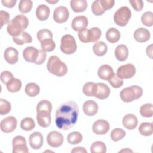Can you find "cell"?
Segmentation results:
<instances>
[{
    "instance_id": "obj_36",
    "label": "cell",
    "mask_w": 153,
    "mask_h": 153,
    "mask_svg": "<svg viewBox=\"0 0 153 153\" xmlns=\"http://www.w3.org/2000/svg\"><path fill=\"white\" fill-rule=\"evenodd\" d=\"M69 143L71 145H76L81 142L82 140V134L78 131H73L70 133L67 137Z\"/></svg>"
},
{
    "instance_id": "obj_14",
    "label": "cell",
    "mask_w": 153,
    "mask_h": 153,
    "mask_svg": "<svg viewBox=\"0 0 153 153\" xmlns=\"http://www.w3.org/2000/svg\"><path fill=\"white\" fill-rule=\"evenodd\" d=\"M39 54V50L34 47H27L23 51L24 59L29 63H35Z\"/></svg>"
},
{
    "instance_id": "obj_10",
    "label": "cell",
    "mask_w": 153,
    "mask_h": 153,
    "mask_svg": "<svg viewBox=\"0 0 153 153\" xmlns=\"http://www.w3.org/2000/svg\"><path fill=\"white\" fill-rule=\"evenodd\" d=\"M13 152H28L29 150L27 147L26 141L24 137L22 136H17L14 137L12 142Z\"/></svg>"
},
{
    "instance_id": "obj_18",
    "label": "cell",
    "mask_w": 153,
    "mask_h": 153,
    "mask_svg": "<svg viewBox=\"0 0 153 153\" xmlns=\"http://www.w3.org/2000/svg\"><path fill=\"white\" fill-rule=\"evenodd\" d=\"M123 126L128 130L134 129L138 123L137 117L131 114H128L124 116L122 120Z\"/></svg>"
},
{
    "instance_id": "obj_2",
    "label": "cell",
    "mask_w": 153,
    "mask_h": 153,
    "mask_svg": "<svg viewBox=\"0 0 153 153\" xmlns=\"http://www.w3.org/2000/svg\"><path fill=\"white\" fill-rule=\"evenodd\" d=\"M28 25V19L23 14H19L10 21L8 23L7 30L10 35L13 37L17 36L23 32V30L26 29Z\"/></svg>"
},
{
    "instance_id": "obj_43",
    "label": "cell",
    "mask_w": 153,
    "mask_h": 153,
    "mask_svg": "<svg viewBox=\"0 0 153 153\" xmlns=\"http://www.w3.org/2000/svg\"><path fill=\"white\" fill-rule=\"evenodd\" d=\"M11 104L5 99H0V114L1 115H6L11 111Z\"/></svg>"
},
{
    "instance_id": "obj_50",
    "label": "cell",
    "mask_w": 153,
    "mask_h": 153,
    "mask_svg": "<svg viewBox=\"0 0 153 153\" xmlns=\"http://www.w3.org/2000/svg\"><path fill=\"white\" fill-rule=\"evenodd\" d=\"M130 3L132 7L137 11H140L143 8V2L141 0H130Z\"/></svg>"
},
{
    "instance_id": "obj_41",
    "label": "cell",
    "mask_w": 153,
    "mask_h": 153,
    "mask_svg": "<svg viewBox=\"0 0 153 153\" xmlns=\"http://www.w3.org/2000/svg\"><path fill=\"white\" fill-rule=\"evenodd\" d=\"M141 22L146 26H152L153 25V13L151 11L144 13L141 17Z\"/></svg>"
},
{
    "instance_id": "obj_37",
    "label": "cell",
    "mask_w": 153,
    "mask_h": 153,
    "mask_svg": "<svg viewBox=\"0 0 153 153\" xmlns=\"http://www.w3.org/2000/svg\"><path fill=\"white\" fill-rule=\"evenodd\" d=\"M19 10L22 13H27L32 10V1L30 0H21L19 4Z\"/></svg>"
},
{
    "instance_id": "obj_49",
    "label": "cell",
    "mask_w": 153,
    "mask_h": 153,
    "mask_svg": "<svg viewBox=\"0 0 153 153\" xmlns=\"http://www.w3.org/2000/svg\"><path fill=\"white\" fill-rule=\"evenodd\" d=\"M99 2L105 11L112 8L115 4V1L114 0H99Z\"/></svg>"
},
{
    "instance_id": "obj_54",
    "label": "cell",
    "mask_w": 153,
    "mask_h": 153,
    "mask_svg": "<svg viewBox=\"0 0 153 153\" xmlns=\"http://www.w3.org/2000/svg\"><path fill=\"white\" fill-rule=\"evenodd\" d=\"M71 152H83V153H87V150L83 148V147H75L73 148V149L71 151Z\"/></svg>"
},
{
    "instance_id": "obj_34",
    "label": "cell",
    "mask_w": 153,
    "mask_h": 153,
    "mask_svg": "<svg viewBox=\"0 0 153 153\" xmlns=\"http://www.w3.org/2000/svg\"><path fill=\"white\" fill-rule=\"evenodd\" d=\"M90 151L92 153H105L106 152V145L101 141H96L90 146Z\"/></svg>"
},
{
    "instance_id": "obj_24",
    "label": "cell",
    "mask_w": 153,
    "mask_h": 153,
    "mask_svg": "<svg viewBox=\"0 0 153 153\" xmlns=\"http://www.w3.org/2000/svg\"><path fill=\"white\" fill-rule=\"evenodd\" d=\"M37 122L41 127L46 128L51 123V115L48 112H38L36 115Z\"/></svg>"
},
{
    "instance_id": "obj_9",
    "label": "cell",
    "mask_w": 153,
    "mask_h": 153,
    "mask_svg": "<svg viewBox=\"0 0 153 153\" xmlns=\"http://www.w3.org/2000/svg\"><path fill=\"white\" fill-rule=\"evenodd\" d=\"M17 124V119L13 116H9L4 118L0 123L1 130L6 133L13 132Z\"/></svg>"
},
{
    "instance_id": "obj_44",
    "label": "cell",
    "mask_w": 153,
    "mask_h": 153,
    "mask_svg": "<svg viewBox=\"0 0 153 153\" xmlns=\"http://www.w3.org/2000/svg\"><path fill=\"white\" fill-rule=\"evenodd\" d=\"M91 10L93 13L96 16H100L105 13V11L103 10L100 4L99 0L94 1L93 2L91 5Z\"/></svg>"
},
{
    "instance_id": "obj_33",
    "label": "cell",
    "mask_w": 153,
    "mask_h": 153,
    "mask_svg": "<svg viewBox=\"0 0 153 153\" xmlns=\"http://www.w3.org/2000/svg\"><path fill=\"white\" fill-rule=\"evenodd\" d=\"M139 131L140 134L145 136H151L152 134V123H142L139 127Z\"/></svg>"
},
{
    "instance_id": "obj_47",
    "label": "cell",
    "mask_w": 153,
    "mask_h": 153,
    "mask_svg": "<svg viewBox=\"0 0 153 153\" xmlns=\"http://www.w3.org/2000/svg\"><path fill=\"white\" fill-rule=\"evenodd\" d=\"M0 78L2 83L7 84L9 81H10L11 79L14 78V76L10 72L8 71H5L1 72Z\"/></svg>"
},
{
    "instance_id": "obj_25",
    "label": "cell",
    "mask_w": 153,
    "mask_h": 153,
    "mask_svg": "<svg viewBox=\"0 0 153 153\" xmlns=\"http://www.w3.org/2000/svg\"><path fill=\"white\" fill-rule=\"evenodd\" d=\"M70 5L72 10L75 13L83 12L87 7V2L85 0H71Z\"/></svg>"
},
{
    "instance_id": "obj_3",
    "label": "cell",
    "mask_w": 153,
    "mask_h": 153,
    "mask_svg": "<svg viewBox=\"0 0 153 153\" xmlns=\"http://www.w3.org/2000/svg\"><path fill=\"white\" fill-rule=\"evenodd\" d=\"M47 70L52 74L57 76H62L66 74L67 66L57 56H51L47 63Z\"/></svg>"
},
{
    "instance_id": "obj_39",
    "label": "cell",
    "mask_w": 153,
    "mask_h": 153,
    "mask_svg": "<svg viewBox=\"0 0 153 153\" xmlns=\"http://www.w3.org/2000/svg\"><path fill=\"white\" fill-rule=\"evenodd\" d=\"M41 47L42 50L45 52H50L54 50L56 44L53 39H45L41 42Z\"/></svg>"
},
{
    "instance_id": "obj_57",
    "label": "cell",
    "mask_w": 153,
    "mask_h": 153,
    "mask_svg": "<svg viewBox=\"0 0 153 153\" xmlns=\"http://www.w3.org/2000/svg\"><path fill=\"white\" fill-rule=\"evenodd\" d=\"M119 152H132V151L128 149V148H126V149H122L121 151H120Z\"/></svg>"
},
{
    "instance_id": "obj_30",
    "label": "cell",
    "mask_w": 153,
    "mask_h": 153,
    "mask_svg": "<svg viewBox=\"0 0 153 153\" xmlns=\"http://www.w3.org/2000/svg\"><path fill=\"white\" fill-rule=\"evenodd\" d=\"M102 35L101 30L98 27H92L88 30V42H96L100 38Z\"/></svg>"
},
{
    "instance_id": "obj_6",
    "label": "cell",
    "mask_w": 153,
    "mask_h": 153,
    "mask_svg": "<svg viewBox=\"0 0 153 153\" xmlns=\"http://www.w3.org/2000/svg\"><path fill=\"white\" fill-rule=\"evenodd\" d=\"M131 16V12L127 7H122L118 9L114 15V22L120 26H125Z\"/></svg>"
},
{
    "instance_id": "obj_46",
    "label": "cell",
    "mask_w": 153,
    "mask_h": 153,
    "mask_svg": "<svg viewBox=\"0 0 153 153\" xmlns=\"http://www.w3.org/2000/svg\"><path fill=\"white\" fill-rule=\"evenodd\" d=\"M95 83L93 82H86L83 87L82 91L84 94L87 96H93V90Z\"/></svg>"
},
{
    "instance_id": "obj_11",
    "label": "cell",
    "mask_w": 153,
    "mask_h": 153,
    "mask_svg": "<svg viewBox=\"0 0 153 153\" xmlns=\"http://www.w3.org/2000/svg\"><path fill=\"white\" fill-rule=\"evenodd\" d=\"M47 143L51 147L57 148L61 146L63 142V136L60 132L52 131L47 136Z\"/></svg>"
},
{
    "instance_id": "obj_52",
    "label": "cell",
    "mask_w": 153,
    "mask_h": 153,
    "mask_svg": "<svg viewBox=\"0 0 153 153\" xmlns=\"http://www.w3.org/2000/svg\"><path fill=\"white\" fill-rule=\"evenodd\" d=\"M47 54L42 50H39V54L36 62L35 63L36 65H41L46 60Z\"/></svg>"
},
{
    "instance_id": "obj_8",
    "label": "cell",
    "mask_w": 153,
    "mask_h": 153,
    "mask_svg": "<svg viewBox=\"0 0 153 153\" xmlns=\"http://www.w3.org/2000/svg\"><path fill=\"white\" fill-rule=\"evenodd\" d=\"M110 88L104 83H96L94 85L93 90V96L96 98L103 100L108 98L110 94Z\"/></svg>"
},
{
    "instance_id": "obj_13",
    "label": "cell",
    "mask_w": 153,
    "mask_h": 153,
    "mask_svg": "<svg viewBox=\"0 0 153 153\" xmlns=\"http://www.w3.org/2000/svg\"><path fill=\"white\" fill-rule=\"evenodd\" d=\"M109 123L103 119L96 121L92 127L93 131L97 135H103L106 134L109 130Z\"/></svg>"
},
{
    "instance_id": "obj_32",
    "label": "cell",
    "mask_w": 153,
    "mask_h": 153,
    "mask_svg": "<svg viewBox=\"0 0 153 153\" xmlns=\"http://www.w3.org/2000/svg\"><path fill=\"white\" fill-rule=\"evenodd\" d=\"M7 90L11 93L19 91L22 87V82L19 79L13 78L9 81L7 84Z\"/></svg>"
},
{
    "instance_id": "obj_7",
    "label": "cell",
    "mask_w": 153,
    "mask_h": 153,
    "mask_svg": "<svg viewBox=\"0 0 153 153\" xmlns=\"http://www.w3.org/2000/svg\"><path fill=\"white\" fill-rule=\"evenodd\" d=\"M136 74V68L131 63H127L120 66L117 71V76L121 79L132 78Z\"/></svg>"
},
{
    "instance_id": "obj_1",
    "label": "cell",
    "mask_w": 153,
    "mask_h": 153,
    "mask_svg": "<svg viewBox=\"0 0 153 153\" xmlns=\"http://www.w3.org/2000/svg\"><path fill=\"white\" fill-rule=\"evenodd\" d=\"M78 114L79 108L75 102L68 101L62 104L56 111V126L63 130H69L76 123Z\"/></svg>"
},
{
    "instance_id": "obj_31",
    "label": "cell",
    "mask_w": 153,
    "mask_h": 153,
    "mask_svg": "<svg viewBox=\"0 0 153 153\" xmlns=\"http://www.w3.org/2000/svg\"><path fill=\"white\" fill-rule=\"evenodd\" d=\"M52 105L48 100H42L40 101L36 106V112H48L51 114Z\"/></svg>"
},
{
    "instance_id": "obj_21",
    "label": "cell",
    "mask_w": 153,
    "mask_h": 153,
    "mask_svg": "<svg viewBox=\"0 0 153 153\" xmlns=\"http://www.w3.org/2000/svg\"><path fill=\"white\" fill-rule=\"evenodd\" d=\"M134 38L139 42H145L148 41L150 38L149 31L143 27L137 29L134 32Z\"/></svg>"
},
{
    "instance_id": "obj_27",
    "label": "cell",
    "mask_w": 153,
    "mask_h": 153,
    "mask_svg": "<svg viewBox=\"0 0 153 153\" xmlns=\"http://www.w3.org/2000/svg\"><path fill=\"white\" fill-rule=\"evenodd\" d=\"M120 32L114 27L109 29L106 33V38L110 43H115L120 39Z\"/></svg>"
},
{
    "instance_id": "obj_23",
    "label": "cell",
    "mask_w": 153,
    "mask_h": 153,
    "mask_svg": "<svg viewBox=\"0 0 153 153\" xmlns=\"http://www.w3.org/2000/svg\"><path fill=\"white\" fill-rule=\"evenodd\" d=\"M115 55L118 60L120 62L125 61L127 59L128 55V48L124 44L118 45L115 48Z\"/></svg>"
},
{
    "instance_id": "obj_53",
    "label": "cell",
    "mask_w": 153,
    "mask_h": 153,
    "mask_svg": "<svg viewBox=\"0 0 153 153\" xmlns=\"http://www.w3.org/2000/svg\"><path fill=\"white\" fill-rule=\"evenodd\" d=\"M2 4L7 8H13L16 4V0H2Z\"/></svg>"
},
{
    "instance_id": "obj_48",
    "label": "cell",
    "mask_w": 153,
    "mask_h": 153,
    "mask_svg": "<svg viewBox=\"0 0 153 153\" xmlns=\"http://www.w3.org/2000/svg\"><path fill=\"white\" fill-rule=\"evenodd\" d=\"M0 24H1V28L2 26L7 24L10 22V14L7 11L1 10L0 11Z\"/></svg>"
},
{
    "instance_id": "obj_15",
    "label": "cell",
    "mask_w": 153,
    "mask_h": 153,
    "mask_svg": "<svg viewBox=\"0 0 153 153\" xmlns=\"http://www.w3.org/2000/svg\"><path fill=\"white\" fill-rule=\"evenodd\" d=\"M29 142L32 148L34 149H39L43 145V136L40 132H33L29 136Z\"/></svg>"
},
{
    "instance_id": "obj_4",
    "label": "cell",
    "mask_w": 153,
    "mask_h": 153,
    "mask_svg": "<svg viewBox=\"0 0 153 153\" xmlns=\"http://www.w3.org/2000/svg\"><path fill=\"white\" fill-rule=\"evenodd\" d=\"M143 94L142 88L138 85H131L123 89L120 92V98L126 103L139 99Z\"/></svg>"
},
{
    "instance_id": "obj_17",
    "label": "cell",
    "mask_w": 153,
    "mask_h": 153,
    "mask_svg": "<svg viewBox=\"0 0 153 153\" xmlns=\"http://www.w3.org/2000/svg\"><path fill=\"white\" fill-rule=\"evenodd\" d=\"M19 52L17 50L13 47L7 48L4 51V56L6 62L10 64L13 65L18 61Z\"/></svg>"
},
{
    "instance_id": "obj_40",
    "label": "cell",
    "mask_w": 153,
    "mask_h": 153,
    "mask_svg": "<svg viewBox=\"0 0 153 153\" xmlns=\"http://www.w3.org/2000/svg\"><path fill=\"white\" fill-rule=\"evenodd\" d=\"M126 136V132L121 128H116L112 130L111 133V138L114 141L117 142L122 139Z\"/></svg>"
},
{
    "instance_id": "obj_29",
    "label": "cell",
    "mask_w": 153,
    "mask_h": 153,
    "mask_svg": "<svg viewBox=\"0 0 153 153\" xmlns=\"http://www.w3.org/2000/svg\"><path fill=\"white\" fill-rule=\"evenodd\" d=\"M25 91L29 96L35 97L39 93L40 88L38 84L34 82H30L26 84Z\"/></svg>"
},
{
    "instance_id": "obj_55",
    "label": "cell",
    "mask_w": 153,
    "mask_h": 153,
    "mask_svg": "<svg viewBox=\"0 0 153 153\" xmlns=\"http://www.w3.org/2000/svg\"><path fill=\"white\" fill-rule=\"evenodd\" d=\"M152 45L151 44L150 45L148 46L147 48H146V54L147 55L151 58V59H152Z\"/></svg>"
},
{
    "instance_id": "obj_42",
    "label": "cell",
    "mask_w": 153,
    "mask_h": 153,
    "mask_svg": "<svg viewBox=\"0 0 153 153\" xmlns=\"http://www.w3.org/2000/svg\"><path fill=\"white\" fill-rule=\"evenodd\" d=\"M37 38L40 41L42 42V41L45 39H53V34L51 32L46 29H43L39 30L37 32Z\"/></svg>"
},
{
    "instance_id": "obj_45",
    "label": "cell",
    "mask_w": 153,
    "mask_h": 153,
    "mask_svg": "<svg viewBox=\"0 0 153 153\" xmlns=\"http://www.w3.org/2000/svg\"><path fill=\"white\" fill-rule=\"evenodd\" d=\"M108 82L112 85V87L115 88L121 87L123 84V79L119 78L115 74H114V75L111 78V79L108 80Z\"/></svg>"
},
{
    "instance_id": "obj_35",
    "label": "cell",
    "mask_w": 153,
    "mask_h": 153,
    "mask_svg": "<svg viewBox=\"0 0 153 153\" xmlns=\"http://www.w3.org/2000/svg\"><path fill=\"white\" fill-rule=\"evenodd\" d=\"M35 127L34 120L30 117L23 118L20 122V127L22 130L25 131H30L33 129Z\"/></svg>"
},
{
    "instance_id": "obj_20",
    "label": "cell",
    "mask_w": 153,
    "mask_h": 153,
    "mask_svg": "<svg viewBox=\"0 0 153 153\" xmlns=\"http://www.w3.org/2000/svg\"><path fill=\"white\" fill-rule=\"evenodd\" d=\"M83 111L86 115L93 116L96 115L98 111V105L93 100L85 101L83 104Z\"/></svg>"
},
{
    "instance_id": "obj_38",
    "label": "cell",
    "mask_w": 153,
    "mask_h": 153,
    "mask_svg": "<svg viewBox=\"0 0 153 153\" xmlns=\"http://www.w3.org/2000/svg\"><path fill=\"white\" fill-rule=\"evenodd\" d=\"M140 113L143 117L149 118L153 115V106L151 103H146L140 108Z\"/></svg>"
},
{
    "instance_id": "obj_26",
    "label": "cell",
    "mask_w": 153,
    "mask_h": 153,
    "mask_svg": "<svg viewBox=\"0 0 153 153\" xmlns=\"http://www.w3.org/2000/svg\"><path fill=\"white\" fill-rule=\"evenodd\" d=\"M13 40L16 44L22 45L24 44L30 43L32 41V38L27 32L23 31L19 35L13 37Z\"/></svg>"
},
{
    "instance_id": "obj_16",
    "label": "cell",
    "mask_w": 153,
    "mask_h": 153,
    "mask_svg": "<svg viewBox=\"0 0 153 153\" xmlns=\"http://www.w3.org/2000/svg\"><path fill=\"white\" fill-rule=\"evenodd\" d=\"M88 19L84 16H79L75 17L71 23L72 28L75 31H79L84 28H86L88 26Z\"/></svg>"
},
{
    "instance_id": "obj_5",
    "label": "cell",
    "mask_w": 153,
    "mask_h": 153,
    "mask_svg": "<svg viewBox=\"0 0 153 153\" xmlns=\"http://www.w3.org/2000/svg\"><path fill=\"white\" fill-rule=\"evenodd\" d=\"M60 43V50L66 54H74L77 49L74 37L69 34L63 35L61 38Z\"/></svg>"
},
{
    "instance_id": "obj_56",
    "label": "cell",
    "mask_w": 153,
    "mask_h": 153,
    "mask_svg": "<svg viewBox=\"0 0 153 153\" xmlns=\"http://www.w3.org/2000/svg\"><path fill=\"white\" fill-rule=\"evenodd\" d=\"M46 2L48 3H50V4H56L57 2H59V0H56V1H48V0H46Z\"/></svg>"
},
{
    "instance_id": "obj_12",
    "label": "cell",
    "mask_w": 153,
    "mask_h": 153,
    "mask_svg": "<svg viewBox=\"0 0 153 153\" xmlns=\"http://www.w3.org/2000/svg\"><path fill=\"white\" fill-rule=\"evenodd\" d=\"M69 16V13L68 8L64 6L57 7L53 13V19L58 23L66 22Z\"/></svg>"
},
{
    "instance_id": "obj_28",
    "label": "cell",
    "mask_w": 153,
    "mask_h": 153,
    "mask_svg": "<svg viewBox=\"0 0 153 153\" xmlns=\"http://www.w3.org/2000/svg\"><path fill=\"white\" fill-rule=\"evenodd\" d=\"M108 50L107 45L103 41L96 42L93 46V51L97 56H104Z\"/></svg>"
},
{
    "instance_id": "obj_51",
    "label": "cell",
    "mask_w": 153,
    "mask_h": 153,
    "mask_svg": "<svg viewBox=\"0 0 153 153\" xmlns=\"http://www.w3.org/2000/svg\"><path fill=\"white\" fill-rule=\"evenodd\" d=\"M88 29L87 28H84L78 32V37L82 42L84 43H87L88 41Z\"/></svg>"
},
{
    "instance_id": "obj_22",
    "label": "cell",
    "mask_w": 153,
    "mask_h": 153,
    "mask_svg": "<svg viewBox=\"0 0 153 153\" xmlns=\"http://www.w3.org/2000/svg\"><path fill=\"white\" fill-rule=\"evenodd\" d=\"M50 13V8L45 4H41L36 8V16L37 19L41 21H45L48 19Z\"/></svg>"
},
{
    "instance_id": "obj_19",
    "label": "cell",
    "mask_w": 153,
    "mask_h": 153,
    "mask_svg": "<svg viewBox=\"0 0 153 153\" xmlns=\"http://www.w3.org/2000/svg\"><path fill=\"white\" fill-rule=\"evenodd\" d=\"M97 74L99 77L103 80H109L114 72L112 67L108 65H103L99 67Z\"/></svg>"
}]
</instances>
